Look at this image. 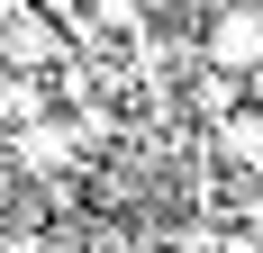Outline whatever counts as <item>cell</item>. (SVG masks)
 Segmentation results:
<instances>
[{
  "label": "cell",
  "instance_id": "cell-1",
  "mask_svg": "<svg viewBox=\"0 0 263 253\" xmlns=\"http://www.w3.org/2000/svg\"><path fill=\"white\" fill-rule=\"evenodd\" d=\"M200 64H218V73H236L254 91V73H263V0H209L200 9Z\"/></svg>",
  "mask_w": 263,
  "mask_h": 253
},
{
  "label": "cell",
  "instance_id": "cell-2",
  "mask_svg": "<svg viewBox=\"0 0 263 253\" xmlns=\"http://www.w3.org/2000/svg\"><path fill=\"white\" fill-rule=\"evenodd\" d=\"M200 136H209L218 172H263V100H236L218 126H200Z\"/></svg>",
  "mask_w": 263,
  "mask_h": 253
},
{
  "label": "cell",
  "instance_id": "cell-3",
  "mask_svg": "<svg viewBox=\"0 0 263 253\" xmlns=\"http://www.w3.org/2000/svg\"><path fill=\"white\" fill-rule=\"evenodd\" d=\"M227 244V226H218V217H182V226L163 235V253H218Z\"/></svg>",
  "mask_w": 263,
  "mask_h": 253
},
{
  "label": "cell",
  "instance_id": "cell-4",
  "mask_svg": "<svg viewBox=\"0 0 263 253\" xmlns=\"http://www.w3.org/2000/svg\"><path fill=\"white\" fill-rule=\"evenodd\" d=\"M218 253H263V235H254V226H227V244H218Z\"/></svg>",
  "mask_w": 263,
  "mask_h": 253
}]
</instances>
